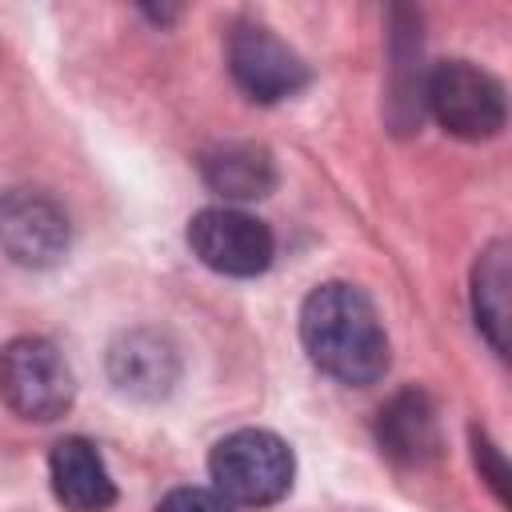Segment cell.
Segmentation results:
<instances>
[{
	"instance_id": "1",
	"label": "cell",
	"mask_w": 512,
	"mask_h": 512,
	"mask_svg": "<svg viewBox=\"0 0 512 512\" xmlns=\"http://www.w3.org/2000/svg\"><path fill=\"white\" fill-rule=\"evenodd\" d=\"M300 344L336 384L368 388L388 372V332L372 300L352 284H320L300 304Z\"/></svg>"
},
{
	"instance_id": "2",
	"label": "cell",
	"mask_w": 512,
	"mask_h": 512,
	"mask_svg": "<svg viewBox=\"0 0 512 512\" xmlns=\"http://www.w3.org/2000/svg\"><path fill=\"white\" fill-rule=\"evenodd\" d=\"M208 476H212V488L228 504L264 508V504H276L288 496L292 476H296V460H292L288 440H280L276 432L236 428L212 444Z\"/></svg>"
},
{
	"instance_id": "3",
	"label": "cell",
	"mask_w": 512,
	"mask_h": 512,
	"mask_svg": "<svg viewBox=\"0 0 512 512\" xmlns=\"http://www.w3.org/2000/svg\"><path fill=\"white\" fill-rule=\"evenodd\" d=\"M424 108L448 136L488 140L508 120L504 84L472 60H440L424 72Z\"/></svg>"
},
{
	"instance_id": "4",
	"label": "cell",
	"mask_w": 512,
	"mask_h": 512,
	"mask_svg": "<svg viewBox=\"0 0 512 512\" xmlns=\"http://www.w3.org/2000/svg\"><path fill=\"white\" fill-rule=\"evenodd\" d=\"M76 380L64 352L44 336H16L0 348V400L32 424H48L72 408Z\"/></svg>"
},
{
	"instance_id": "5",
	"label": "cell",
	"mask_w": 512,
	"mask_h": 512,
	"mask_svg": "<svg viewBox=\"0 0 512 512\" xmlns=\"http://www.w3.org/2000/svg\"><path fill=\"white\" fill-rule=\"evenodd\" d=\"M188 248L204 268L220 276H260L276 256L272 228L228 204L204 208L188 220Z\"/></svg>"
},
{
	"instance_id": "6",
	"label": "cell",
	"mask_w": 512,
	"mask_h": 512,
	"mask_svg": "<svg viewBox=\"0 0 512 512\" xmlns=\"http://www.w3.org/2000/svg\"><path fill=\"white\" fill-rule=\"evenodd\" d=\"M228 72L256 104H280L308 88V64L264 24H236L228 36Z\"/></svg>"
},
{
	"instance_id": "7",
	"label": "cell",
	"mask_w": 512,
	"mask_h": 512,
	"mask_svg": "<svg viewBox=\"0 0 512 512\" xmlns=\"http://www.w3.org/2000/svg\"><path fill=\"white\" fill-rule=\"evenodd\" d=\"M72 224L68 212L32 188H12L0 196V252L20 268H52L68 256Z\"/></svg>"
},
{
	"instance_id": "8",
	"label": "cell",
	"mask_w": 512,
	"mask_h": 512,
	"mask_svg": "<svg viewBox=\"0 0 512 512\" xmlns=\"http://www.w3.org/2000/svg\"><path fill=\"white\" fill-rule=\"evenodd\" d=\"M108 380L128 400H164L180 380V352L164 332L132 328L108 348Z\"/></svg>"
},
{
	"instance_id": "9",
	"label": "cell",
	"mask_w": 512,
	"mask_h": 512,
	"mask_svg": "<svg viewBox=\"0 0 512 512\" xmlns=\"http://www.w3.org/2000/svg\"><path fill=\"white\" fill-rule=\"evenodd\" d=\"M376 444L400 468H424V464H432L440 456V448H444L440 416H436L432 396L424 388L396 392L376 412Z\"/></svg>"
},
{
	"instance_id": "10",
	"label": "cell",
	"mask_w": 512,
	"mask_h": 512,
	"mask_svg": "<svg viewBox=\"0 0 512 512\" xmlns=\"http://www.w3.org/2000/svg\"><path fill=\"white\" fill-rule=\"evenodd\" d=\"M48 480L68 512H108L116 504V484L104 456L84 436H64L48 456Z\"/></svg>"
},
{
	"instance_id": "11",
	"label": "cell",
	"mask_w": 512,
	"mask_h": 512,
	"mask_svg": "<svg viewBox=\"0 0 512 512\" xmlns=\"http://www.w3.org/2000/svg\"><path fill=\"white\" fill-rule=\"evenodd\" d=\"M472 316L496 356L508 352L512 328V248L508 240H492L480 248L472 264Z\"/></svg>"
},
{
	"instance_id": "12",
	"label": "cell",
	"mask_w": 512,
	"mask_h": 512,
	"mask_svg": "<svg viewBox=\"0 0 512 512\" xmlns=\"http://www.w3.org/2000/svg\"><path fill=\"white\" fill-rule=\"evenodd\" d=\"M200 176L216 196L244 204V200H260L276 188V160L264 144L232 140V144H220V148L204 152Z\"/></svg>"
},
{
	"instance_id": "13",
	"label": "cell",
	"mask_w": 512,
	"mask_h": 512,
	"mask_svg": "<svg viewBox=\"0 0 512 512\" xmlns=\"http://www.w3.org/2000/svg\"><path fill=\"white\" fill-rule=\"evenodd\" d=\"M472 460H476L480 480L492 488V496H496L500 504H508V464H504L500 448L488 440L484 428H472Z\"/></svg>"
},
{
	"instance_id": "14",
	"label": "cell",
	"mask_w": 512,
	"mask_h": 512,
	"mask_svg": "<svg viewBox=\"0 0 512 512\" xmlns=\"http://www.w3.org/2000/svg\"><path fill=\"white\" fill-rule=\"evenodd\" d=\"M156 512H232V504L216 488H172Z\"/></svg>"
}]
</instances>
